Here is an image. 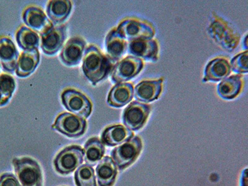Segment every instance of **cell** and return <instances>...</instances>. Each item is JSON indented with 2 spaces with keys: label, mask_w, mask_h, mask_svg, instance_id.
Wrapping results in <instances>:
<instances>
[{
  "label": "cell",
  "mask_w": 248,
  "mask_h": 186,
  "mask_svg": "<svg viewBox=\"0 0 248 186\" xmlns=\"http://www.w3.org/2000/svg\"><path fill=\"white\" fill-rule=\"evenodd\" d=\"M72 7V3L67 0L50 1L46 8V13L52 23L59 24L67 18Z\"/></svg>",
  "instance_id": "cell-24"
},
{
  "label": "cell",
  "mask_w": 248,
  "mask_h": 186,
  "mask_svg": "<svg viewBox=\"0 0 248 186\" xmlns=\"http://www.w3.org/2000/svg\"><path fill=\"white\" fill-rule=\"evenodd\" d=\"M0 186H21L14 174L4 173L0 176Z\"/></svg>",
  "instance_id": "cell-30"
},
{
  "label": "cell",
  "mask_w": 248,
  "mask_h": 186,
  "mask_svg": "<svg viewBox=\"0 0 248 186\" xmlns=\"http://www.w3.org/2000/svg\"><path fill=\"white\" fill-rule=\"evenodd\" d=\"M85 160L87 165L95 166L101 160L105 154V147L100 140L97 137L91 138L85 143L84 147Z\"/></svg>",
  "instance_id": "cell-25"
},
{
  "label": "cell",
  "mask_w": 248,
  "mask_h": 186,
  "mask_svg": "<svg viewBox=\"0 0 248 186\" xmlns=\"http://www.w3.org/2000/svg\"><path fill=\"white\" fill-rule=\"evenodd\" d=\"M243 88V79L240 75H235L226 78L217 88L218 94L221 98L230 100L236 98Z\"/></svg>",
  "instance_id": "cell-23"
},
{
  "label": "cell",
  "mask_w": 248,
  "mask_h": 186,
  "mask_svg": "<svg viewBox=\"0 0 248 186\" xmlns=\"http://www.w3.org/2000/svg\"><path fill=\"white\" fill-rule=\"evenodd\" d=\"M247 35H246V37H245V41H244V43L245 44V47L246 48H247L248 47V46H247Z\"/></svg>",
  "instance_id": "cell-32"
},
{
  "label": "cell",
  "mask_w": 248,
  "mask_h": 186,
  "mask_svg": "<svg viewBox=\"0 0 248 186\" xmlns=\"http://www.w3.org/2000/svg\"><path fill=\"white\" fill-rule=\"evenodd\" d=\"M131 130L123 125H114L106 128L101 134V142L108 147H115L134 137Z\"/></svg>",
  "instance_id": "cell-18"
},
{
  "label": "cell",
  "mask_w": 248,
  "mask_h": 186,
  "mask_svg": "<svg viewBox=\"0 0 248 186\" xmlns=\"http://www.w3.org/2000/svg\"><path fill=\"white\" fill-rule=\"evenodd\" d=\"M112 68V62L97 46H90L86 48L82 70L86 78L93 85H96L107 77Z\"/></svg>",
  "instance_id": "cell-1"
},
{
  "label": "cell",
  "mask_w": 248,
  "mask_h": 186,
  "mask_svg": "<svg viewBox=\"0 0 248 186\" xmlns=\"http://www.w3.org/2000/svg\"><path fill=\"white\" fill-rule=\"evenodd\" d=\"M247 169L243 170L242 178H241V186H247Z\"/></svg>",
  "instance_id": "cell-31"
},
{
  "label": "cell",
  "mask_w": 248,
  "mask_h": 186,
  "mask_svg": "<svg viewBox=\"0 0 248 186\" xmlns=\"http://www.w3.org/2000/svg\"><path fill=\"white\" fill-rule=\"evenodd\" d=\"M143 62L140 59L128 56L118 62L111 71V79L114 83L130 80L143 69Z\"/></svg>",
  "instance_id": "cell-10"
},
{
  "label": "cell",
  "mask_w": 248,
  "mask_h": 186,
  "mask_svg": "<svg viewBox=\"0 0 248 186\" xmlns=\"http://www.w3.org/2000/svg\"><path fill=\"white\" fill-rule=\"evenodd\" d=\"M150 112V106L137 101L132 102L124 110L123 123L128 129L137 131L145 125Z\"/></svg>",
  "instance_id": "cell-9"
},
{
  "label": "cell",
  "mask_w": 248,
  "mask_h": 186,
  "mask_svg": "<svg viewBox=\"0 0 248 186\" xmlns=\"http://www.w3.org/2000/svg\"><path fill=\"white\" fill-rule=\"evenodd\" d=\"M15 173L23 186H43V172L39 164L32 158L23 157L13 160Z\"/></svg>",
  "instance_id": "cell-3"
},
{
  "label": "cell",
  "mask_w": 248,
  "mask_h": 186,
  "mask_svg": "<svg viewBox=\"0 0 248 186\" xmlns=\"http://www.w3.org/2000/svg\"><path fill=\"white\" fill-rule=\"evenodd\" d=\"M209 34L217 44L229 52L235 49L240 42L238 31L229 22L216 14L210 20Z\"/></svg>",
  "instance_id": "cell-2"
},
{
  "label": "cell",
  "mask_w": 248,
  "mask_h": 186,
  "mask_svg": "<svg viewBox=\"0 0 248 186\" xmlns=\"http://www.w3.org/2000/svg\"><path fill=\"white\" fill-rule=\"evenodd\" d=\"M23 17L24 23L32 30L40 33L41 35L54 27L52 22L48 19L43 11L34 6L26 9Z\"/></svg>",
  "instance_id": "cell-12"
},
{
  "label": "cell",
  "mask_w": 248,
  "mask_h": 186,
  "mask_svg": "<svg viewBox=\"0 0 248 186\" xmlns=\"http://www.w3.org/2000/svg\"><path fill=\"white\" fill-rule=\"evenodd\" d=\"M106 52L108 58L112 62L118 61L127 50V44L116 29L110 31L105 41Z\"/></svg>",
  "instance_id": "cell-19"
},
{
  "label": "cell",
  "mask_w": 248,
  "mask_h": 186,
  "mask_svg": "<svg viewBox=\"0 0 248 186\" xmlns=\"http://www.w3.org/2000/svg\"><path fill=\"white\" fill-rule=\"evenodd\" d=\"M163 79L140 82L135 88V98L143 103H151L160 96L163 89Z\"/></svg>",
  "instance_id": "cell-15"
},
{
  "label": "cell",
  "mask_w": 248,
  "mask_h": 186,
  "mask_svg": "<svg viewBox=\"0 0 248 186\" xmlns=\"http://www.w3.org/2000/svg\"><path fill=\"white\" fill-rule=\"evenodd\" d=\"M128 54L137 58L156 62L158 59L159 46L156 40L143 39L130 41L127 45Z\"/></svg>",
  "instance_id": "cell-11"
},
{
  "label": "cell",
  "mask_w": 248,
  "mask_h": 186,
  "mask_svg": "<svg viewBox=\"0 0 248 186\" xmlns=\"http://www.w3.org/2000/svg\"><path fill=\"white\" fill-rule=\"evenodd\" d=\"M66 37L65 26L53 27L41 35V48L46 54L52 55L61 49Z\"/></svg>",
  "instance_id": "cell-13"
},
{
  "label": "cell",
  "mask_w": 248,
  "mask_h": 186,
  "mask_svg": "<svg viewBox=\"0 0 248 186\" xmlns=\"http://www.w3.org/2000/svg\"><path fill=\"white\" fill-rule=\"evenodd\" d=\"M116 30L124 39L130 42L139 39H152L155 35V30L151 23L137 18L124 20Z\"/></svg>",
  "instance_id": "cell-6"
},
{
  "label": "cell",
  "mask_w": 248,
  "mask_h": 186,
  "mask_svg": "<svg viewBox=\"0 0 248 186\" xmlns=\"http://www.w3.org/2000/svg\"><path fill=\"white\" fill-rule=\"evenodd\" d=\"M134 94V86L132 84L117 83L108 93V104L113 108L123 107L132 100Z\"/></svg>",
  "instance_id": "cell-16"
},
{
  "label": "cell",
  "mask_w": 248,
  "mask_h": 186,
  "mask_svg": "<svg viewBox=\"0 0 248 186\" xmlns=\"http://www.w3.org/2000/svg\"><path fill=\"white\" fill-rule=\"evenodd\" d=\"M84 151L79 145H70L61 150L54 161L55 170L62 175H68L83 163Z\"/></svg>",
  "instance_id": "cell-5"
},
{
  "label": "cell",
  "mask_w": 248,
  "mask_h": 186,
  "mask_svg": "<svg viewBox=\"0 0 248 186\" xmlns=\"http://www.w3.org/2000/svg\"><path fill=\"white\" fill-rule=\"evenodd\" d=\"M16 83L13 77L8 74L0 75V106L6 105L15 92Z\"/></svg>",
  "instance_id": "cell-28"
},
{
  "label": "cell",
  "mask_w": 248,
  "mask_h": 186,
  "mask_svg": "<svg viewBox=\"0 0 248 186\" xmlns=\"http://www.w3.org/2000/svg\"><path fill=\"white\" fill-rule=\"evenodd\" d=\"M16 41L19 46L24 50L34 49L39 47V36L30 28L23 26L16 34Z\"/></svg>",
  "instance_id": "cell-26"
},
{
  "label": "cell",
  "mask_w": 248,
  "mask_h": 186,
  "mask_svg": "<svg viewBox=\"0 0 248 186\" xmlns=\"http://www.w3.org/2000/svg\"><path fill=\"white\" fill-rule=\"evenodd\" d=\"M86 42L80 37H73L66 43L62 50L61 59L67 66L78 65L83 57Z\"/></svg>",
  "instance_id": "cell-14"
},
{
  "label": "cell",
  "mask_w": 248,
  "mask_h": 186,
  "mask_svg": "<svg viewBox=\"0 0 248 186\" xmlns=\"http://www.w3.org/2000/svg\"><path fill=\"white\" fill-rule=\"evenodd\" d=\"M142 147L141 139L138 136H134L123 145L113 149L110 155L118 169L123 170L136 161L140 154Z\"/></svg>",
  "instance_id": "cell-4"
},
{
  "label": "cell",
  "mask_w": 248,
  "mask_h": 186,
  "mask_svg": "<svg viewBox=\"0 0 248 186\" xmlns=\"http://www.w3.org/2000/svg\"><path fill=\"white\" fill-rule=\"evenodd\" d=\"M39 61L40 54L37 48L24 51L17 62L16 75L21 78L28 77L34 72Z\"/></svg>",
  "instance_id": "cell-22"
},
{
  "label": "cell",
  "mask_w": 248,
  "mask_h": 186,
  "mask_svg": "<svg viewBox=\"0 0 248 186\" xmlns=\"http://www.w3.org/2000/svg\"><path fill=\"white\" fill-rule=\"evenodd\" d=\"M248 51L236 55L233 59L232 60L231 69L234 72L240 74H247L248 71Z\"/></svg>",
  "instance_id": "cell-29"
},
{
  "label": "cell",
  "mask_w": 248,
  "mask_h": 186,
  "mask_svg": "<svg viewBox=\"0 0 248 186\" xmlns=\"http://www.w3.org/2000/svg\"><path fill=\"white\" fill-rule=\"evenodd\" d=\"M19 53L13 42L8 37L0 38V61L4 70L13 74L16 68Z\"/></svg>",
  "instance_id": "cell-17"
},
{
  "label": "cell",
  "mask_w": 248,
  "mask_h": 186,
  "mask_svg": "<svg viewBox=\"0 0 248 186\" xmlns=\"http://www.w3.org/2000/svg\"><path fill=\"white\" fill-rule=\"evenodd\" d=\"M52 128L70 138H78L85 134L87 123L82 117L64 112L57 117Z\"/></svg>",
  "instance_id": "cell-7"
},
{
  "label": "cell",
  "mask_w": 248,
  "mask_h": 186,
  "mask_svg": "<svg viewBox=\"0 0 248 186\" xmlns=\"http://www.w3.org/2000/svg\"><path fill=\"white\" fill-rule=\"evenodd\" d=\"M231 66L229 61L217 58L209 62L205 69L203 81L217 82L224 79L230 74Z\"/></svg>",
  "instance_id": "cell-20"
},
{
  "label": "cell",
  "mask_w": 248,
  "mask_h": 186,
  "mask_svg": "<svg viewBox=\"0 0 248 186\" xmlns=\"http://www.w3.org/2000/svg\"><path fill=\"white\" fill-rule=\"evenodd\" d=\"M62 104L75 116L87 119L92 111V104L87 97L78 91L67 89L62 94Z\"/></svg>",
  "instance_id": "cell-8"
},
{
  "label": "cell",
  "mask_w": 248,
  "mask_h": 186,
  "mask_svg": "<svg viewBox=\"0 0 248 186\" xmlns=\"http://www.w3.org/2000/svg\"><path fill=\"white\" fill-rule=\"evenodd\" d=\"M77 186H97L94 170L88 165H83L78 168L75 173Z\"/></svg>",
  "instance_id": "cell-27"
},
{
  "label": "cell",
  "mask_w": 248,
  "mask_h": 186,
  "mask_svg": "<svg viewBox=\"0 0 248 186\" xmlns=\"http://www.w3.org/2000/svg\"><path fill=\"white\" fill-rule=\"evenodd\" d=\"M99 186H113L116 182L117 169L112 159L105 156L97 165L96 169Z\"/></svg>",
  "instance_id": "cell-21"
}]
</instances>
